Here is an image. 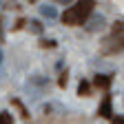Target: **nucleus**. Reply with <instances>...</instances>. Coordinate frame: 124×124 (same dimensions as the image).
<instances>
[{
    "mask_svg": "<svg viewBox=\"0 0 124 124\" xmlns=\"http://www.w3.org/2000/svg\"><path fill=\"white\" fill-rule=\"evenodd\" d=\"M93 9H95V0H78L73 7H69L60 16V20L69 27H82L86 18L93 13Z\"/></svg>",
    "mask_w": 124,
    "mask_h": 124,
    "instance_id": "nucleus-1",
    "label": "nucleus"
},
{
    "mask_svg": "<svg viewBox=\"0 0 124 124\" xmlns=\"http://www.w3.org/2000/svg\"><path fill=\"white\" fill-rule=\"evenodd\" d=\"M124 51V24L122 22H113L111 27V36L102 42V53L104 55H115Z\"/></svg>",
    "mask_w": 124,
    "mask_h": 124,
    "instance_id": "nucleus-2",
    "label": "nucleus"
},
{
    "mask_svg": "<svg viewBox=\"0 0 124 124\" xmlns=\"http://www.w3.org/2000/svg\"><path fill=\"white\" fill-rule=\"evenodd\" d=\"M98 115L100 117H106V120H111L113 117V102H111V95H104L100 106H98Z\"/></svg>",
    "mask_w": 124,
    "mask_h": 124,
    "instance_id": "nucleus-3",
    "label": "nucleus"
},
{
    "mask_svg": "<svg viewBox=\"0 0 124 124\" xmlns=\"http://www.w3.org/2000/svg\"><path fill=\"white\" fill-rule=\"evenodd\" d=\"M111 82H113V75H106V73H98L95 78H93V86L102 89V91H106L108 86H111Z\"/></svg>",
    "mask_w": 124,
    "mask_h": 124,
    "instance_id": "nucleus-4",
    "label": "nucleus"
},
{
    "mask_svg": "<svg viewBox=\"0 0 124 124\" xmlns=\"http://www.w3.org/2000/svg\"><path fill=\"white\" fill-rule=\"evenodd\" d=\"M89 93H91V84H89L86 80H82L80 84H78V95H84V98H86Z\"/></svg>",
    "mask_w": 124,
    "mask_h": 124,
    "instance_id": "nucleus-5",
    "label": "nucleus"
},
{
    "mask_svg": "<svg viewBox=\"0 0 124 124\" xmlns=\"http://www.w3.org/2000/svg\"><path fill=\"white\" fill-rule=\"evenodd\" d=\"M0 124H13V117H11V113H0Z\"/></svg>",
    "mask_w": 124,
    "mask_h": 124,
    "instance_id": "nucleus-6",
    "label": "nucleus"
},
{
    "mask_svg": "<svg viewBox=\"0 0 124 124\" xmlns=\"http://www.w3.org/2000/svg\"><path fill=\"white\" fill-rule=\"evenodd\" d=\"M11 104H13V106H18V108H20V115H22V117H24V120H29V113H27V108H24V106H22V104H20V102H18V100H13V102H11Z\"/></svg>",
    "mask_w": 124,
    "mask_h": 124,
    "instance_id": "nucleus-7",
    "label": "nucleus"
},
{
    "mask_svg": "<svg viewBox=\"0 0 124 124\" xmlns=\"http://www.w3.org/2000/svg\"><path fill=\"white\" fill-rule=\"evenodd\" d=\"M67 82H69V78H67V71H64V73L60 75V80H58V84H60L62 89H64V86H67Z\"/></svg>",
    "mask_w": 124,
    "mask_h": 124,
    "instance_id": "nucleus-8",
    "label": "nucleus"
},
{
    "mask_svg": "<svg viewBox=\"0 0 124 124\" xmlns=\"http://www.w3.org/2000/svg\"><path fill=\"white\" fill-rule=\"evenodd\" d=\"M111 124H124V115L122 117H111Z\"/></svg>",
    "mask_w": 124,
    "mask_h": 124,
    "instance_id": "nucleus-9",
    "label": "nucleus"
},
{
    "mask_svg": "<svg viewBox=\"0 0 124 124\" xmlns=\"http://www.w3.org/2000/svg\"><path fill=\"white\" fill-rule=\"evenodd\" d=\"M42 46H55V42H53V40H44Z\"/></svg>",
    "mask_w": 124,
    "mask_h": 124,
    "instance_id": "nucleus-10",
    "label": "nucleus"
},
{
    "mask_svg": "<svg viewBox=\"0 0 124 124\" xmlns=\"http://www.w3.org/2000/svg\"><path fill=\"white\" fill-rule=\"evenodd\" d=\"M55 2H60V5H67V2H69V0H55Z\"/></svg>",
    "mask_w": 124,
    "mask_h": 124,
    "instance_id": "nucleus-11",
    "label": "nucleus"
},
{
    "mask_svg": "<svg viewBox=\"0 0 124 124\" xmlns=\"http://www.w3.org/2000/svg\"><path fill=\"white\" fill-rule=\"evenodd\" d=\"M29 2H36V0H29Z\"/></svg>",
    "mask_w": 124,
    "mask_h": 124,
    "instance_id": "nucleus-12",
    "label": "nucleus"
},
{
    "mask_svg": "<svg viewBox=\"0 0 124 124\" xmlns=\"http://www.w3.org/2000/svg\"><path fill=\"white\" fill-rule=\"evenodd\" d=\"M0 38H2V33H0Z\"/></svg>",
    "mask_w": 124,
    "mask_h": 124,
    "instance_id": "nucleus-13",
    "label": "nucleus"
}]
</instances>
